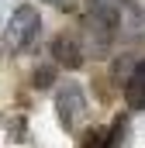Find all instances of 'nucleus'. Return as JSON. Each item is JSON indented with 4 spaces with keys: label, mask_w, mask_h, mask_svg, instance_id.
Wrapping results in <instances>:
<instances>
[{
    "label": "nucleus",
    "mask_w": 145,
    "mask_h": 148,
    "mask_svg": "<svg viewBox=\"0 0 145 148\" xmlns=\"http://www.w3.org/2000/svg\"><path fill=\"white\" fill-rule=\"evenodd\" d=\"M38 35V10L35 7H17L14 10V17H10V24H7V45L10 48H28Z\"/></svg>",
    "instance_id": "1"
},
{
    "label": "nucleus",
    "mask_w": 145,
    "mask_h": 148,
    "mask_svg": "<svg viewBox=\"0 0 145 148\" xmlns=\"http://www.w3.org/2000/svg\"><path fill=\"white\" fill-rule=\"evenodd\" d=\"M55 107H59V117H62V124L72 127V121L83 114V90L76 86V83H66L62 90H59V100H55Z\"/></svg>",
    "instance_id": "2"
},
{
    "label": "nucleus",
    "mask_w": 145,
    "mask_h": 148,
    "mask_svg": "<svg viewBox=\"0 0 145 148\" xmlns=\"http://www.w3.org/2000/svg\"><path fill=\"white\" fill-rule=\"evenodd\" d=\"M124 100L138 110V107H145V62H138L135 66V73L124 79Z\"/></svg>",
    "instance_id": "3"
},
{
    "label": "nucleus",
    "mask_w": 145,
    "mask_h": 148,
    "mask_svg": "<svg viewBox=\"0 0 145 148\" xmlns=\"http://www.w3.org/2000/svg\"><path fill=\"white\" fill-rule=\"evenodd\" d=\"M52 52H55V59H59L66 69H76V66L83 62V52L76 48L72 38H62V35H59V38H55V45H52Z\"/></svg>",
    "instance_id": "4"
},
{
    "label": "nucleus",
    "mask_w": 145,
    "mask_h": 148,
    "mask_svg": "<svg viewBox=\"0 0 145 148\" xmlns=\"http://www.w3.org/2000/svg\"><path fill=\"white\" fill-rule=\"evenodd\" d=\"M86 3H90V17L107 21V24L117 21V14H121V7H124V0H86Z\"/></svg>",
    "instance_id": "5"
},
{
    "label": "nucleus",
    "mask_w": 145,
    "mask_h": 148,
    "mask_svg": "<svg viewBox=\"0 0 145 148\" xmlns=\"http://www.w3.org/2000/svg\"><path fill=\"white\" fill-rule=\"evenodd\" d=\"M79 148H107V131H104V127L90 131V134L83 138V145H79Z\"/></svg>",
    "instance_id": "6"
},
{
    "label": "nucleus",
    "mask_w": 145,
    "mask_h": 148,
    "mask_svg": "<svg viewBox=\"0 0 145 148\" xmlns=\"http://www.w3.org/2000/svg\"><path fill=\"white\" fill-rule=\"evenodd\" d=\"M52 79H55V73H52L48 66H41V69H35V86H52Z\"/></svg>",
    "instance_id": "7"
}]
</instances>
